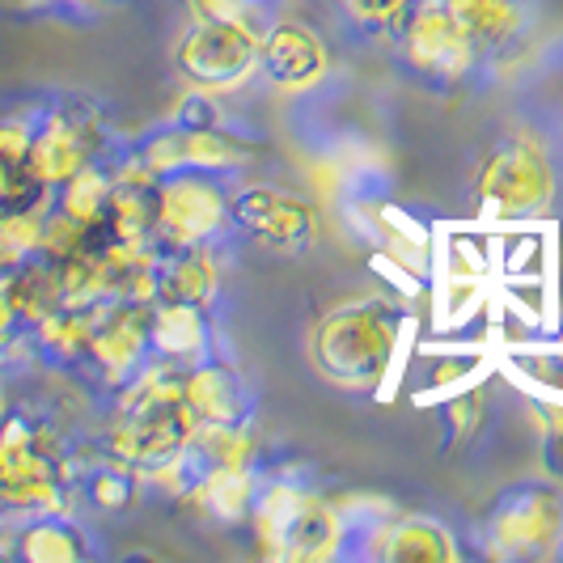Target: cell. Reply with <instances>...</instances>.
Masks as SVG:
<instances>
[{"label": "cell", "instance_id": "35", "mask_svg": "<svg viewBox=\"0 0 563 563\" xmlns=\"http://www.w3.org/2000/svg\"><path fill=\"white\" fill-rule=\"evenodd\" d=\"M560 560H563V547H560Z\"/></svg>", "mask_w": 563, "mask_h": 563}, {"label": "cell", "instance_id": "7", "mask_svg": "<svg viewBox=\"0 0 563 563\" xmlns=\"http://www.w3.org/2000/svg\"><path fill=\"white\" fill-rule=\"evenodd\" d=\"M390 43H395L402 68L437 89L471 85L492 64L475 47V38L457 26L445 0H411L407 13L398 18Z\"/></svg>", "mask_w": 563, "mask_h": 563}, {"label": "cell", "instance_id": "34", "mask_svg": "<svg viewBox=\"0 0 563 563\" xmlns=\"http://www.w3.org/2000/svg\"><path fill=\"white\" fill-rule=\"evenodd\" d=\"M9 407H13V402H9V395H4V373H0V420L9 416Z\"/></svg>", "mask_w": 563, "mask_h": 563}, {"label": "cell", "instance_id": "18", "mask_svg": "<svg viewBox=\"0 0 563 563\" xmlns=\"http://www.w3.org/2000/svg\"><path fill=\"white\" fill-rule=\"evenodd\" d=\"M445 9L487 59L521 47L538 22V0H445Z\"/></svg>", "mask_w": 563, "mask_h": 563}, {"label": "cell", "instance_id": "15", "mask_svg": "<svg viewBox=\"0 0 563 563\" xmlns=\"http://www.w3.org/2000/svg\"><path fill=\"white\" fill-rule=\"evenodd\" d=\"M208 356H225V339L217 331L212 310L187 301H153V361L191 368Z\"/></svg>", "mask_w": 563, "mask_h": 563}, {"label": "cell", "instance_id": "10", "mask_svg": "<svg viewBox=\"0 0 563 563\" xmlns=\"http://www.w3.org/2000/svg\"><path fill=\"white\" fill-rule=\"evenodd\" d=\"M128 144L141 153V162L157 178L169 174V169H221V174H238L242 166L254 162V141L242 136V128L233 119L203 123V128H187V123L162 119L157 128L132 136Z\"/></svg>", "mask_w": 563, "mask_h": 563}, {"label": "cell", "instance_id": "32", "mask_svg": "<svg viewBox=\"0 0 563 563\" xmlns=\"http://www.w3.org/2000/svg\"><path fill=\"white\" fill-rule=\"evenodd\" d=\"M26 13H43V18H93L107 0H18Z\"/></svg>", "mask_w": 563, "mask_h": 563}, {"label": "cell", "instance_id": "19", "mask_svg": "<svg viewBox=\"0 0 563 563\" xmlns=\"http://www.w3.org/2000/svg\"><path fill=\"white\" fill-rule=\"evenodd\" d=\"M267 466H221V471H203V479L191 487L187 508L199 521L217 526V530H242L251 526L254 500L263 492Z\"/></svg>", "mask_w": 563, "mask_h": 563}, {"label": "cell", "instance_id": "24", "mask_svg": "<svg viewBox=\"0 0 563 563\" xmlns=\"http://www.w3.org/2000/svg\"><path fill=\"white\" fill-rule=\"evenodd\" d=\"M111 199H114L111 166H107V157H102V162H89L85 169H77L68 183H59L56 191H52V208L64 212L68 221H77V225L107 229Z\"/></svg>", "mask_w": 563, "mask_h": 563}, {"label": "cell", "instance_id": "31", "mask_svg": "<svg viewBox=\"0 0 563 563\" xmlns=\"http://www.w3.org/2000/svg\"><path fill=\"white\" fill-rule=\"evenodd\" d=\"M22 356H30L26 322H22V313H18L13 297H9V284L0 276V373L13 361H22Z\"/></svg>", "mask_w": 563, "mask_h": 563}, {"label": "cell", "instance_id": "33", "mask_svg": "<svg viewBox=\"0 0 563 563\" xmlns=\"http://www.w3.org/2000/svg\"><path fill=\"white\" fill-rule=\"evenodd\" d=\"M542 343H547V347H551V352L563 361V322H560V327H551V331L542 335Z\"/></svg>", "mask_w": 563, "mask_h": 563}, {"label": "cell", "instance_id": "11", "mask_svg": "<svg viewBox=\"0 0 563 563\" xmlns=\"http://www.w3.org/2000/svg\"><path fill=\"white\" fill-rule=\"evenodd\" d=\"M318 238V217L301 196L263 187V183H233V242H251L284 258L306 254Z\"/></svg>", "mask_w": 563, "mask_h": 563}, {"label": "cell", "instance_id": "8", "mask_svg": "<svg viewBox=\"0 0 563 563\" xmlns=\"http://www.w3.org/2000/svg\"><path fill=\"white\" fill-rule=\"evenodd\" d=\"M119 141L123 136L111 128V119L102 114L98 102L64 93V98H47L43 107H34L30 162L38 169V178L56 191L77 169H85L89 162H102Z\"/></svg>", "mask_w": 563, "mask_h": 563}, {"label": "cell", "instance_id": "1", "mask_svg": "<svg viewBox=\"0 0 563 563\" xmlns=\"http://www.w3.org/2000/svg\"><path fill=\"white\" fill-rule=\"evenodd\" d=\"M407 335H411V318L390 297L339 301L313 322L310 361L339 390L377 395L402 365Z\"/></svg>", "mask_w": 563, "mask_h": 563}, {"label": "cell", "instance_id": "6", "mask_svg": "<svg viewBox=\"0 0 563 563\" xmlns=\"http://www.w3.org/2000/svg\"><path fill=\"white\" fill-rule=\"evenodd\" d=\"M157 242L174 246H233V174L169 169L157 178Z\"/></svg>", "mask_w": 563, "mask_h": 563}, {"label": "cell", "instance_id": "23", "mask_svg": "<svg viewBox=\"0 0 563 563\" xmlns=\"http://www.w3.org/2000/svg\"><path fill=\"white\" fill-rule=\"evenodd\" d=\"M487 356L483 347H466V343H441L432 352H423L416 361V398L420 402H441V398L457 395L466 386L483 382Z\"/></svg>", "mask_w": 563, "mask_h": 563}, {"label": "cell", "instance_id": "26", "mask_svg": "<svg viewBox=\"0 0 563 563\" xmlns=\"http://www.w3.org/2000/svg\"><path fill=\"white\" fill-rule=\"evenodd\" d=\"M432 276L496 284V238L492 233H471V229L441 233L437 246H432Z\"/></svg>", "mask_w": 563, "mask_h": 563}, {"label": "cell", "instance_id": "28", "mask_svg": "<svg viewBox=\"0 0 563 563\" xmlns=\"http://www.w3.org/2000/svg\"><path fill=\"white\" fill-rule=\"evenodd\" d=\"M47 203H52V199H47ZM47 203H34V208H0V276L26 267L30 258H38V251H43Z\"/></svg>", "mask_w": 563, "mask_h": 563}, {"label": "cell", "instance_id": "20", "mask_svg": "<svg viewBox=\"0 0 563 563\" xmlns=\"http://www.w3.org/2000/svg\"><path fill=\"white\" fill-rule=\"evenodd\" d=\"M221 297H225V246H174L162 254L157 301H187L217 313Z\"/></svg>", "mask_w": 563, "mask_h": 563}, {"label": "cell", "instance_id": "21", "mask_svg": "<svg viewBox=\"0 0 563 563\" xmlns=\"http://www.w3.org/2000/svg\"><path fill=\"white\" fill-rule=\"evenodd\" d=\"M30 136L34 111L0 114V208H34L52 199V187L30 162Z\"/></svg>", "mask_w": 563, "mask_h": 563}, {"label": "cell", "instance_id": "4", "mask_svg": "<svg viewBox=\"0 0 563 563\" xmlns=\"http://www.w3.org/2000/svg\"><path fill=\"white\" fill-rule=\"evenodd\" d=\"M560 187L555 157L534 132H508L483 153L475 174L479 217L496 225H530L542 221Z\"/></svg>", "mask_w": 563, "mask_h": 563}, {"label": "cell", "instance_id": "14", "mask_svg": "<svg viewBox=\"0 0 563 563\" xmlns=\"http://www.w3.org/2000/svg\"><path fill=\"white\" fill-rule=\"evenodd\" d=\"M183 402L196 416V423H254L258 402H254L251 382L238 373L229 356H208L199 365L183 368Z\"/></svg>", "mask_w": 563, "mask_h": 563}, {"label": "cell", "instance_id": "16", "mask_svg": "<svg viewBox=\"0 0 563 563\" xmlns=\"http://www.w3.org/2000/svg\"><path fill=\"white\" fill-rule=\"evenodd\" d=\"M462 555V542L441 517L428 512H390L373 538V563H453Z\"/></svg>", "mask_w": 563, "mask_h": 563}, {"label": "cell", "instance_id": "12", "mask_svg": "<svg viewBox=\"0 0 563 563\" xmlns=\"http://www.w3.org/2000/svg\"><path fill=\"white\" fill-rule=\"evenodd\" d=\"M148 361H153V301H111V306H98L85 377H93L98 386H107L114 395Z\"/></svg>", "mask_w": 563, "mask_h": 563}, {"label": "cell", "instance_id": "25", "mask_svg": "<svg viewBox=\"0 0 563 563\" xmlns=\"http://www.w3.org/2000/svg\"><path fill=\"white\" fill-rule=\"evenodd\" d=\"M191 453L203 471L221 466H263V437L254 423H199L191 437Z\"/></svg>", "mask_w": 563, "mask_h": 563}, {"label": "cell", "instance_id": "13", "mask_svg": "<svg viewBox=\"0 0 563 563\" xmlns=\"http://www.w3.org/2000/svg\"><path fill=\"white\" fill-rule=\"evenodd\" d=\"M258 77L280 93H310L331 77V47L310 22L272 13L258 34Z\"/></svg>", "mask_w": 563, "mask_h": 563}, {"label": "cell", "instance_id": "30", "mask_svg": "<svg viewBox=\"0 0 563 563\" xmlns=\"http://www.w3.org/2000/svg\"><path fill=\"white\" fill-rule=\"evenodd\" d=\"M343 13L352 18V26L368 34V38H390L398 26V18L407 13L411 0H339Z\"/></svg>", "mask_w": 563, "mask_h": 563}, {"label": "cell", "instance_id": "17", "mask_svg": "<svg viewBox=\"0 0 563 563\" xmlns=\"http://www.w3.org/2000/svg\"><path fill=\"white\" fill-rule=\"evenodd\" d=\"M9 555L26 563H85L98 560L102 547L77 512H38L18 521L9 538Z\"/></svg>", "mask_w": 563, "mask_h": 563}, {"label": "cell", "instance_id": "3", "mask_svg": "<svg viewBox=\"0 0 563 563\" xmlns=\"http://www.w3.org/2000/svg\"><path fill=\"white\" fill-rule=\"evenodd\" d=\"M0 512L9 521L77 512L73 441L30 407H9L0 420Z\"/></svg>", "mask_w": 563, "mask_h": 563}, {"label": "cell", "instance_id": "27", "mask_svg": "<svg viewBox=\"0 0 563 563\" xmlns=\"http://www.w3.org/2000/svg\"><path fill=\"white\" fill-rule=\"evenodd\" d=\"M551 276V238L534 225H521L517 233H496V280L500 284H542Z\"/></svg>", "mask_w": 563, "mask_h": 563}, {"label": "cell", "instance_id": "5", "mask_svg": "<svg viewBox=\"0 0 563 563\" xmlns=\"http://www.w3.org/2000/svg\"><path fill=\"white\" fill-rule=\"evenodd\" d=\"M479 555L496 563H547L563 547V487L526 479L505 487L483 512Z\"/></svg>", "mask_w": 563, "mask_h": 563}, {"label": "cell", "instance_id": "9", "mask_svg": "<svg viewBox=\"0 0 563 563\" xmlns=\"http://www.w3.org/2000/svg\"><path fill=\"white\" fill-rule=\"evenodd\" d=\"M258 34L263 22L251 18H203L187 22L174 43V73L187 89L225 98L258 77Z\"/></svg>", "mask_w": 563, "mask_h": 563}, {"label": "cell", "instance_id": "29", "mask_svg": "<svg viewBox=\"0 0 563 563\" xmlns=\"http://www.w3.org/2000/svg\"><path fill=\"white\" fill-rule=\"evenodd\" d=\"M437 411H441V423H445V453H457L462 445H471V437L483 428V416H487V398H483V386H466V390H457V395L441 398L437 402Z\"/></svg>", "mask_w": 563, "mask_h": 563}, {"label": "cell", "instance_id": "2", "mask_svg": "<svg viewBox=\"0 0 563 563\" xmlns=\"http://www.w3.org/2000/svg\"><path fill=\"white\" fill-rule=\"evenodd\" d=\"M258 555L272 563H331L343 560L347 521L335 496H322L306 471H267L254 500L251 526Z\"/></svg>", "mask_w": 563, "mask_h": 563}, {"label": "cell", "instance_id": "22", "mask_svg": "<svg viewBox=\"0 0 563 563\" xmlns=\"http://www.w3.org/2000/svg\"><path fill=\"white\" fill-rule=\"evenodd\" d=\"M93 318L98 310H77V306H56L47 318L30 327V356L59 373H85L89 365V339H93Z\"/></svg>", "mask_w": 563, "mask_h": 563}]
</instances>
